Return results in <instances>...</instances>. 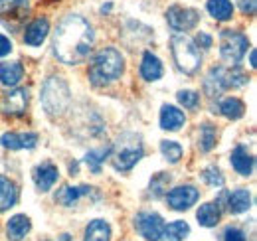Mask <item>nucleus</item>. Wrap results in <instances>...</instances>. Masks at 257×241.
Wrapping results in <instances>:
<instances>
[{
	"mask_svg": "<svg viewBox=\"0 0 257 241\" xmlns=\"http://www.w3.org/2000/svg\"><path fill=\"white\" fill-rule=\"evenodd\" d=\"M125 71L123 56L115 48H105L95 56V60L89 67V79L93 85H107L115 79H119Z\"/></svg>",
	"mask_w": 257,
	"mask_h": 241,
	"instance_id": "obj_2",
	"label": "nucleus"
},
{
	"mask_svg": "<svg viewBox=\"0 0 257 241\" xmlns=\"http://www.w3.org/2000/svg\"><path fill=\"white\" fill-rule=\"evenodd\" d=\"M198 196L200 194H198V190L194 186H178V188H174V190H170L166 194V202H168V206L172 210L184 211L198 202Z\"/></svg>",
	"mask_w": 257,
	"mask_h": 241,
	"instance_id": "obj_10",
	"label": "nucleus"
},
{
	"mask_svg": "<svg viewBox=\"0 0 257 241\" xmlns=\"http://www.w3.org/2000/svg\"><path fill=\"white\" fill-rule=\"evenodd\" d=\"M231 166L235 168L237 174L241 176H249L253 172V158L245 152V149L237 147L235 151L231 152Z\"/></svg>",
	"mask_w": 257,
	"mask_h": 241,
	"instance_id": "obj_20",
	"label": "nucleus"
},
{
	"mask_svg": "<svg viewBox=\"0 0 257 241\" xmlns=\"http://www.w3.org/2000/svg\"><path fill=\"white\" fill-rule=\"evenodd\" d=\"M196 217H198V223L204 225V227H216L220 223V208L216 204H204L200 206L198 211H196Z\"/></svg>",
	"mask_w": 257,
	"mask_h": 241,
	"instance_id": "obj_21",
	"label": "nucleus"
},
{
	"mask_svg": "<svg viewBox=\"0 0 257 241\" xmlns=\"http://www.w3.org/2000/svg\"><path fill=\"white\" fill-rule=\"evenodd\" d=\"M69 87L62 77H50L42 89V105L50 115H62L69 105Z\"/></svg>",
	"mask_w": 257,
	"mask_h": 241,
	"instance_id": "obj_5",
	"label": "nucleus"
},
{
	"mask_svg": "<svg viewBox=\"0 0 257 241\" xmlns=\"http://www.w3.org/2000/svg\"><path fill=\"white\" fill-rule=\"evenodd\" d=\"M141 75H143L147 81H157V79H161L162 77V63L155 54L147 52V54L143 56Z\"/></svg>",
	"mask_w": 257,
	"mask_h": 241,
	"instance_id": "obj_18",
	"label": "nucleus"
},
{
	"mask_svg": "<svg viewBox=\"0 0 257 241\" xmlns=\"http://www.w3.org/2000/svg\"><path fill=\"white\" fill-rule=\"evenodd\" d=\"M32 223H30V217L24 215V213H18L14 217L8 219V225H6V231H8V237L12 241H20L22 237H26V233L30 231Z\"/></svg>",
	"mask_w": 257,
	"mask_h": 241,
	"instance_id": "obj_16",
	"label": "nucleus"
},
{
	"mask_svg": "<svg viewBox=\"0 0 257 241\" xmlns=\"http://www.w3.org/2000/svg\"><path fill=\"white\" fill-rule=\"evenodd\" d=\"M48 32H50V22L46 18H38V20H34L32 24L26 28V32H24V42L28 46H40L48 38Z\"/></svg>",
	"mask_w": 257,
	"mask_h": 241,
	"instance_id": "obj_15",
	"label": "nucleus"
},
{
	"mask_svg": "<svg viewBox=\"0 0 257 241\" xmlns=\"http://www.w3.org/2000/svg\"><path fill=\"white\" fill-rule=\"evenodd\" d=\"M196 44L200 46V48H212V38L208 36V34H204V32H200L198 36H196Z\"/></svg>",
	"mask_w": 257,
	"mask_h": 241,
	"instance_id": "obj_37",
	"label": "nucleus"
},
{
	"mask_svg": "<svg viewBox=\"0 0 257 241\" xmlns=\"http://www.w3.org/2000/svg\"><path fill=\"white\" fill-rule=\"evenodd\" d=\"M220 113L224 115L225 119H239V117H243V113H245V105L237 99V97H227L224 99L222 103H220Z\"/></svg>",
	"mask_w": 257,
	"mask_h": 241,
	"instance_id": "obj_26",
	"label": "nucleus"
},
{
	"mask_svg": "<svg viewBox=\"0 0 257 241\" xmlns=\"http://www.w3.org/2000/svg\"><path fill=\"white\" fill-rule=\"evenodd\" d=\"M93 42L95 34L87 20L81 16H67L60 22L54 34V52L64 63L73 65L91 54Z\"/></svg>",
	"mask_w": 257,
	"mask_h": 241,
	"instance_id": "obj_1",
	"label": "nucleus"
},
{
	"mask_svg": "<svg viewBox=\"0 0 257 241\" xmlns=\"http://www.w3.org/2000/svg\"><path fill=\"white\" fill-rule=\"evenodd\" d=\"M109 154H111V147H105V149H101V151H89L87 152L85 162H87V166L91 168V172H95V174L101 172V162H103Z\"/></svg>",
	"mask_w": 257,
	"mask_h": 241,
	"instance_id": "obj_28",
	"label": "nucleus"
},
{
	"mask_svg": "<svg viewBox=\"0 0 257 241\" xmlns=\"http://www.w3.org/2000/svg\"><path fill=\"white\" fill-rule=\"evenodd\" d=\"M202 178H204L206 184H210V186H214V188L224 186V176H222L220 168H216V166H208V168H204Z\"/></svg>",
	"mask_w": 257,
	"mask_h": 241,
	"instance_id": "obj_31",
	"label": "nucleus"
},
{
	"mask_svg": "<svg viewBox=\"0 0 257 241\" xmlns=\"http://www.w3.org/2000/svg\"><path fill=\"white\" fill-rule=\"evenodd\" d=\"M46 2H56V0H46Z\"/></svg>",
	"mask_w": 257,
	"mask_h": 241,
	"instance_id": "obj_40",
	"label": "nucleus"
},
{
	"mask_svg": "<svg viewBox=\"0 0 257 241\" xmlns=\"http://www.w3.org/2000/svg\"><path fill=\"white\" fill-rule=\"evenodd\" d=\"M224 241H245V233L237 227H227L224 231Z\"/></svg>",
	"mask_w": 257,
	"mask_h": 241,
	"instance_id": "obj_34",
	"label": "nucleus"
},
{
	"mask_svg": "<svg viewBox=\"0 0 257 241\" xmlns=\"http://www.w3.org/2000/svg\"><path fill=\"white\" fill-rule=\"evenodd\" d=\"M26 105H28V93H26V89H14L10 91V93H6L2 97V103H0V107H2V111L6 115H16V117L24 115Z\"/></svg>",
	"mask_w": 257,
	"mask_h": 241,
	"instance_id": "obj_11",
	"label": "nucleus"
},
{
	"mask_svg": "<svg viewBox=\"0 0 257 241\" xmlns=\"http://www.w3.org/2000/svg\"><path fill=\"white\" fill-rule=\"evenodd\" d=\"M247 48H249V42L243 34L233 30L222 32V36H220V54L227 63L237 65L241 61V58L245 56Z\"/></svg>",
	"mask_w": 257,
	"mask_h": 241,
	"instance_id": "obj_6",
	"label": "nucleus"
},
{
	"mask_svg": "<svg viewBox=\"0 0 257 241\" xmlns=\"http://www.w3.org/2000/svg\"><path fill=\"white\" fill-rule=\"evenodd\" d=\"M4 149L10 151H20V149H34L38 143V135L36 133H6L0 139Z\"/></svg>",
	"mask_w": 257,
	"mask_h": 241,
	"instance_id": "obj_12",
	"label": "nucleus"
},
{
	"mask_svg": "<svg viewBox=\"0 0 257 241\" xmlns=\"http://www.w3.org/2000/svg\"><path fill=\"white\" fill-rule=\"evenodd\" d=\"M239 2V8L243 14H255V0H237Z\"/></svg>",
	"mask_w": 257,
	"mask_h": 241,
	"instance_id": "obj_35",
	"label": "nucleus"
},
{
	"mask_svg": "<svg viewBox=\"0 0 257 241\" xmlns=\"http://www.w3.org/2000/svg\"><path fill=\"white\" fill-rule=\"evenodd\" d=\"M251 206V196L245 188H239L235 192H231L227 196V210L231 213H241V211H247Z\"/></svg>",
	"mask_w": 257,
	"mask_h": 241,
	"instance_id": "obj_19",
	"label": "nucleus"
},
{
	"mask_svg": "<svg viewBox=\"0 0 257 241\" xmlns=\"http://www.w3.org/2000/svg\"><path fill=\"white\" fill-rule=\"evenodd\" d=\"M161 152H162V156H164L168 162H172V164H176V162L182 158V147H180L178 143H174V141H162Z\"/></svg>",
	"mask_w": 257,
	"mask_h": 241,
	"instance_id": "obj_30",
	"label": "nucleus"
},
{
	"mask_svg": "<svg viewBox=\"0 0 257 241\" xmlns=\"http://www.w3.org/2000/svg\"><path fill=\"white\" fill-rule=\"evenodd\" d=\"M170 46H172V56H174V61H176L178 69L188 73V75L196 73L198 67H200L202 56H200V50L194 44V40H190L188 36L176 34V36H172Z\"/></svg>",
	"mask_w": 257,
	"mask_h": 241,
	"instance_id": "obj_4",
	"label": "nucleus"
},
{
	"mask_svg": "<svg viewBox=\"0 0 257 241\" xmlns=\"http://www.w3.org/2000/svg\"><path fill=\"white\" fill-rule=\"evenodd\" d=\"M16 200H18V190H16L14 182L0 176V211H6L8 208H12L16 204Z\"/></svg>",
	"mask_w": 257,
	"mask_h": 241,
	"instance_id": "obj_22",
	"label": "nucleus"
},
{
	"mask_svg": "<svg viewBox=\"0 0 257 241\" xmlns=\"http://www.w3.org/2000/svg\"><path fill=\"white\" fill-rule=\"evenodd\" d=\"M135 225H137V231L149 241H159L164 233V219L153 211L139 213L135 219Z\"/></svg>",
	"mask_w": 257,
	"mask_h": 241,
	"instance_id": "obj_7",
	"label": "nucleus"
},
{
	"mask_svg": "<svg viewBox=\"0 0 257 241\" xmlns=\"http://www.w3.org/2000/svg\"><path fill=\"white\" fill-rule=\"evenodd\" d=\"M168 184H170V176L164 174V172H159V174L153 178V182H151V192H153V196H155V198L162 196L164 190L168 188Z\"/></svg>",
	"mask_w": 257,
	"mask_h": 241,
	"instance_id": "obj_32",
	"label": "nucleus"
},
{
	"mask_svg": "<svg viewBox=\"0 0 257 241\" xmlns=\"http://www.w3.org/2000/svg\"><path fill=\"white\" fill-rule=\"evenodd\" d=\"M85 241H111V227L103 219H93L85 229Z\"/></svg>",
	"mask_w": 257,
	"mask_h": 241,
	"instance_id": "obj_24",
	"label": "nucleus"
},
{
	"mask_svg": "<svg viewBox=\"0 0 257 241\" xmlns=\"http://www.w3.org/2000/svg\"><path fill=\"white\" fill-rule=\"evenodd\" d=\"M143 158V143L135 133H125L117 139L115 147H111V162L115 170H131Z\"/></svg>",
	"mask_w": 257,
	"mask_h": 241,
	"instance_id": "obj_3",
	"label": "nucleus"
},
{
	"mask_svg": "<svg viewBox=\"0 0 257 241\" xmlns=\"http://www.w3.org/2000/svg\"><path fill=\"white\" fill-rule=\"evenodd\" d=\"M6 2H10V0H0V4H6Z\"/></svg>",
	"mask_w": 257,
	"mask_h": 241,
	"instance_id": "obj_39",
	"label": "nucleus"
},
{
	"mask_svg": "<svg viewBox=\"0 0 257 241\" xmlns=\"http://www.w3.org/2000/svg\"><path fill=\"white\" fill-rule=\"evenodd\" d=\"M249 61H251V67H255V65H257V58H255V52H251V54H249Z\"/></svg>",
	"mask_w": 257,
	"mask_h": 241,
	"instance_id": "obj_38",
	"label": "nucleus"
},
{
	"mask_svg": "<svg viewBox=\"0 0 257 241\" xmlns=\"http://www.w3.org/2000/svg\"><path fill=\"white\" fill-rule=\"evenodd\" d=\"M184 113L172 105H164L161 111V127L164 131H178L184 125Z\"/></svg>",
	"mask_w": 257,
	"mask_h": 241,
	"instance_id": "obj_17",
	"label": "nucleus"
},
{
	"mask_svg": "<svg viewBox=\"0 0 257 241\" xmlns=\"http://www.w3.org/2000/svg\"><path fill=\"white\" fill-rule=\"evenodd\" d=\"M91 192V188L89 186H79V188H73V186H64L60 192H58V196H56V200L62 204V206H73L79 198H83V196H87Z\"/></svg>",
	"mask_w": 257,
	"mask_h": 241,
	"instance_id": "obj_23",
	"label": "nucleus"
},
{
	"mask_svg": "<svg viewBox=\"0 0 257 241\" xmlns=\"http://www.w3.org/2000/svg\"><path fill=\"white\" fill-rule=\"evenodd\" d=\"M190 233V225L186 221H172L170 225H164L162 237L166 241H182Z\"/></svg>",
	"mask_w": 257,
	"mask_h": 241,
	"instance_id": "obj_27",
	"label": "nucleus"
},
{
	"mask_svg": "<svg viewBox=\"0 0 257 241\" xmlns=\"http://www.w3.org/2000/svg\"><path fill=\"white\" fill-rule=\"evenodd\" d=\"M178 101L184 105V107H188V109H194L196 105H198V101H200V95L196 93V91H178Z\"/></svg>",
	"mask_w": 257,
	"mask_h": 241,
	"instance_id": "obj_33",
	"label": "nucleus"
},
{
	"mask_svg": "<svg viewBox=\"0 0 257 241\" xmlns=\"http://www.w3.org/2000/svg\"><path fill=\"white\" fill-rule=\"evenodd\" d=\"M56 180H58V168L50 162H46L34 170V182H36L38 190H42V192H48L56 184Z\"/></svg>",
	"mask_w": 257,
	"mask_h": 241,
	"instance_id": "obj_14",
	"label": "nucleus"
},
{
	"mask_svg": "<svg viewBox=\"0 0 257 241\" xmlns=\"http://www.w3.org/2000/svg\"><path fill=\"white\" fill-rule=\"evenodd\" d=\"M206 8L220 22H225V20H229L233 16V6H231L229 0H208Z\"/></svg>",
	"mask_w": 257,
	"mask_h": 241,
	"instance_id": "obj_25",
	"label": "nucleus"
},
{
	"mask_svg": "<svg viewBox=\"0 0 257 241\" xmlns=\"http://www.w3.org/2000/svg\"><path fill=\"white\" fill-rule=\"evenodd\" d=\"M10 52H12V44H10V40H8L6 36H2V34H0V58L8 56Z\"/></svg>",
	"mask_w": 257,
	"mask_h": 241,
	"instance_id": "obj_36",
	"label": "nucleus"
},
{
	"mask_svg": "<svg viewBox=\"0 0 257 241\" xmlns=\"http://www.w3.org/2000/svg\"><path fill=\"white\" fill-rule=\"evenodd\" d=\"M166 20L170 24V28L176 32L192 30L200 20V14L192 8H184V6H170L166 10Z\"/></svg>",
	"mask_w": 257,
	"mask_h": 241,
	"instance_id": "obj_8",
	"label": "nucleus"
},
{
	"mask_svg": "<svg viewBox=\"0 0 257 241\" xmlns=\"http://www.w3.org/2000/svg\"><path fill=\"white\" fill-rule=\"evenodd\" d=\"M6 4L8 6L4 10H0V20L6 28L18 30L28 16V2L26 0H10Z\"/></svg>",
	"mask_w": 257,
	"mask_h": 241,
	"instance_id": "obj_9",
	"label": "nucleus"
},
{
	"mask_svg": "<svg viewBox=\"0 0 257 241\" xmlns=\"http://www.w3.org/2000/svg\"><path fill=\"white\" fill-rule=\"evenodd\" d=\"M214 145H216V129L210 123H206L200 129V149L204 152H210Z\"/></svg>",
	"mask_w": 257,
	"mask_h": 241,
	"instance_id": "obj_29",
	"label": "nucleus"
},
{
	"mask_svg": "<svg viewBox=\"0 0 257 241\" xmlns=\"http://www.w3.org/2000/svg\"><path fill=\"white\" fill-rule=\"evenodd\" d=\"M24 77V67L20 61H2L0 63V83L6 87H16Z\"/></svg>",
	"mask_w": 257,
	"mask_h": 241,
	"instance_id": "obj_13",
	"label": "nucleus"
}]
</instances>
